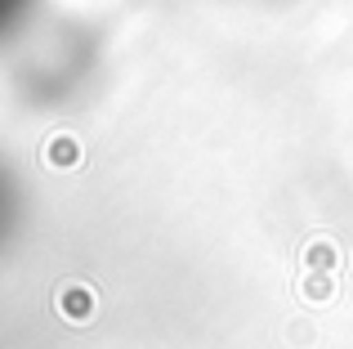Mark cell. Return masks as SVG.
I'll list each match as a JSON object with an SVG mask.
<instances>
[{
	"mask_svg": "<svg viewBox=\"0 0 353 349\" xmlns=\"http://www.w3.org/2000/svg\"><path fill=\"white\" fill-rule=\"evenodd\" d=\"M32 5H36V0H0V36H5L9 27L23 23V14H27Z\"/></svg>",
	"mask_w": 353,
	"mask_h": 349,
	"instance_id": "7a4b0ae2",
	"label": "cell"
},
{
	"mask_svg": "<svg viewBox=\"0 0 353 349\" xmlns=\"http://www.w3.org/2000/svg\"><path fill=\"white\" fill-rule=\"evenodd\" d=\"M18 215H23V192H18V179L14 170L0 161V246L9 242V233H14Z\"/></svg>",
	"mask_w": 353,
	"mask_h": 349,
	"instance_id": "6da1fadb",
	"label": "cell"
}]
</instances>
